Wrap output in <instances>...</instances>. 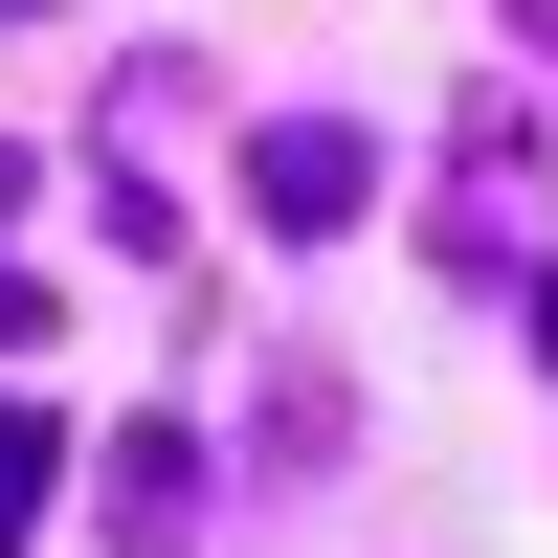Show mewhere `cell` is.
Here are the masks:
<instances>
[{"mask_svg": "<svg viewBox=\"0 0 558 558\" xmlns=\"http://www.w3.org/2000/svg\"><path fill=\"white\" fill-rule=\"evenodd\" d=\"M23 492H45V425H0V536H23Z\"/></svg>", "mask_w": 558, "mask_h": 558, "instance_id": "obj_1", "label": "cell"}]
</instances>
